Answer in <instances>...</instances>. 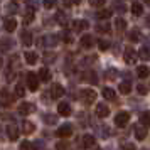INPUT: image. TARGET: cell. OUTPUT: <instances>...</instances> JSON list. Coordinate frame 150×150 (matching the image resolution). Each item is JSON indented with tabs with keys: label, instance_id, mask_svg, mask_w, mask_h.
I'll use <instances>...</instances> for the list:
<instances>
[{
	"label": "cell",
	"instance_id": "obj_42",
	"mask_svg": "<svg viewBox=\"0 0 150 150\" xmlns=\"http://www.w3.org/2000/svg\"><path fill=\"white\" fill-rule=\"evenodd\" d=\"M122 149L123 150H135V145H132V143H122Z\"/></svg>",
	"mask_w": 150,
	"mask_h": 150
},
{
	"label": "cell",
	"instance_id": "obj_47",
	"mask_svg": "<svg viewBox=\"0 0 150 150\" xmlns=\"http://www.w3.org/2000/svg\"><path fill=\"white\" fill-rule=\"evenodd\" d=\"M143 2H145V4H149V5H150V0H143Z\"/></svg>",
	"mask_w": 150,
	"mask_h": 150
},
{
	"label": "cell",
	"instance_id": "obj_38",
	"mask_svg": "<svg viewBox=\"0 0 150 150\" xmlns=\"http://www.w3.org/2000/svg\"><path fill=\"white\" fill-rule=\"evenodd\" d=\"M98 32H110V25L108 24H100L98 25Z\"/></svg>",
	"mask_w": 150,
	"mask_h": 150
},
{
	"label": "cell",
	"instance_id": "obj_31",
	"mask_svg": "<svg viewBox=\"0 0 150 150\" xmlns=\"http://www.w3.org/2000/svg\"><path fill=\"white\" fill-rule=\"evenodd\" d=\"M115 25L118 30H125V27H127V22H125V19H122V17H118L115 21Z\"/></svg>",
	"mask_w": 150,
	"mask_h": 150
},
{
	"label": "cell",
	"instance_id": "obj_3",
	"mask_svg": "<svg viewBox=\"0 0 150 150\" xmlns=\"http://www.w3.org/2000/svg\"><path fill=\"white\" fill-rule=\"evenodd\" d=\"M123 57H125V62H127V64H135V61H137L135 49L132 47V46L125 47V54H123Z\"/></svg>",
	"mask_w": 150,
	"mask_h": 150
},
{
	"label": "cell",
	"instance_id": "obj_7",
	"mask_svg": "<svg viewBox=\"0 0 150 150\" xmlns=\"http://www.w3.org/2000/svg\"><path fill=\"white\" fill-rule=\"evenodd\" d=\"M147 133H149V128H147L145 125H138V127H135V138L137 140H145Z\"/></svg>",
	"mask_w": 150,
	"mask_h": 150
},
{
	"label": "cell",
	"instance_id": "obj_23",
	"mask_svg": "<svg viewBox=\"0 0 150 150\" xmlns=\"http://www.w3.org/2000/svg\"><path fill=\"white\" fill-rule=\"evenodd\" d=\"M73 25H74V30H84V29H88V22L86 21H74L73 22Z\"/></svg>",
	"mask_w": 150,
	"mask_h": 150
},
{
	"label": "cell",
	"instance_id": "obj_28",
	"mask_svg": "<svg viewBox=\"0 0 150 150\" xmlns=\"http://www.w3.org/2000/svg\"><path fill=\"white\" fill-rule=\"evenodd\" d=\"M10 47H12L10 39H0V51H8Z\"/></svg>",
	"mask_w": 150,
	"mask_h": 150
},
{
	"label": "cell",
	"instance_id": "obj_34",
	"mask_svg": "<svg viewBox=\"0 0 150 150\" xmlns=\"http://www.w3.org/2000/svg\"><path fill=\"white\" fill-rule=\"evenodd\" d=\"M128 37H130V41H138V39H140V32H138V30H132V32H130L128 34Z\"/></svg>",
	"mask_w": 150,
	"mask_h": 150
},
{
	"label": "cell",
	"instance_id": "obj_9",
	"mask_svg": "<svg viewBox=\"0 0 150 150\" xmlns=\"http://www.w3.org/2000/svg\"><path fill=\"white\" fill-rule=\"evenodd\" d=\"M7 137L10 138V142H14L19 138V128L15 127V125H8L7 127Z\"/></svg>",
	"mask_w": 150,
	"mask_h": 150
},
{
	"label": "cell",
	"instance_id": "obj_8",
	"mask_svg": "<svg viewBox=\"0 0 150 150\" xmlns=\"http://www.w3.org/2000/svg\"><path fill=\"white\" fill-rule=\"evenodd\" d=\"M62 95H64V88H62L61 84H57V83H56V84H52V86H51V96H52L54 100L61 98Z\"/></svg>",
	"mask_w": 150,
	"mask_h": 150
},
{
	"label": "cell",
	"instance_id": "obj_24",
	"mask_svg": "<svg viewBox=\"0 0 150 150\" xmlns=\"http://www.w3.org/2000/svg\"><path fill=\"white\" fill-rule=\"evenodd\" d=\"M103 96H105V100H110V101H113L116 98V95H115V91L111 88H105L103 89Z\"/></svg>",
	"mask_w": 150,
	"mask_h": 150
},
{
	"label": "cell",
	"instance_id": "obj_16",
	"mask_svg": "<svg viewBox=\"0 0 150 150\" xmlns=\"http://www.w3.org/2000/svg\"><path fill=\"white\" fill-rule=\"evenodd\" d=\"M81 78H83V79H84L86 83H91V84H96V83H98V79H96V74L93 73V71H88V73H84Z\"/></svg>",
	"mask_w": 150,
	"mask_h": 150
},
{
	"label": "cell",
	"instance_id": "obj_2",
	"mask_svg": "<svg viewBox=\"0 0 150 150\" xmlns=\"http://www.w3.org/2000/svg\"><path fill=\"white\" fill-rule=\"evenodd\" d=\"M27 86L30 91H37V88H39V74L27 73Z\"/></svg>",
	"mask_w": 150,
	"mask_h": 150
},
{
	"label": "cell",
	"instance_id": "obj_18",
	"mask_svg": "<svg viewBox=\"0 0 150 150\" xmlns=\"http://www.w3.org/2000/svg\"><path fill=\"white\" fill-rule=\"evenodd\" d=\"M21 39H22V44H24V46H30V44H32V34H30L29 30H24V32H22Z\"/></svg>",
	"mask_w": 150,
	"mask_h": 150
},
{
	"label": "cell",
	"instance_id": "obj_41",
	"mask_svg": "<svg viewBox=\"0 0 150 150\" xmlns=\"http://www.w3.org/2000/svg\"><path fill=\"white\" fill-rule=\"evenodd\" d=\"M62 39H64V42H73V35L69 34V32H62Z\"/></svg>",
	"mask_w": 150,
	"mask_h": 150
},
{
	"label": "cell",
	"instance_id": "obj_27",
	"mask_svg": "<svg viewBox=\"0 0 150 150\" xmlns=\"http://www.w3.org/2000/svg\"><path fill=\"white\" fill-rule=\"evenodd\" d=\"M137 76H138V78H147V76H149V68H147V66H138V68H137Z\"/></svg>",
	"mask_w": 150,
	"mask_h": 150
},
{
	"label": "cell",
	"instance_id": "obj_19",
	"mask_svg": "<svg viewBox=\"0 0 150 150\" xmlns=\"http://www.w3.org/2000/svg\"><path fill=\"white\" fill-rule=\"evenodd\" d=\"M39 79H41V81H44V83L51 81V71H49L47 68H42L41 71H39Z\"/></svg>",
	"mask_w": 150,
	"mask_h": 150
},
{
	"label": "cell",
	"instance_id": "obj_4",
	"mask_svg": "<svg viewBox=\"0 0 150 150\" xmlns=\"http://www.w3.org/2000/svg\"><path fill=\"white\" fill-rule=\"evenodd\" d=\"M128 122H130V113H127V111H122V113H118V115L115 116L116 127H125Z\"/></svg>",
	"mask_w": 150,
	"mask_h": 150
},
{
	"label": "cell",
	"instance_id": "obj_35",
	"mask_svg": "<svg viewBox=\"0 0 150 150\" xmlns=\"http://www.w3.org/2000/svg\"><path fill=\"white\" fill-rule=\"evenodd\" d=\"M89 5L91 7H103L105 5V0H89Z\"/></svg>",
	"mask_w": 150,
	"mask_h": 150
},
{
	"label": "cell",
	"instance_id": "obj_21",
	"mask_svg": "<svg viewBox=\"0 0 150 150\" xmlns=\"http://www.w3.org/2000/svg\"><path fill=\"white\" fill-rule=\"evenodd\" d=\"M118 89H120V93H122V95H128L130 91H132V84H130L128 81H123V83H120Z\"/></svg>",
	"mask_w": 150,
	"mask_h": 150
},
{
	"label": "cell",
	"instance_id": "obj_15",
	"mask_svg": "<svg viewBox=\"0 0 150 150\" xmlns=\"http://www.w3.org/2000/svg\"><path fill=\"white\" fill-rule=\"evenodd\" d=\"M83 147H84V149L95 147V137L93 135H84L83 137Z\"/></svg>",
	"mask_w": 150,
	"mask_h": 150
},
{
	"label": "cell",
	"instance_id": "obj_48",
	"mask_svg": "<svg viewBox=\"0 0 150 150\" xmlns=\"http://www.w3.org/2000/svg\"><path fill=\"white\" fill-rule=\"evenodd\" d=\"M74 2H76V4H78V2H81V0H74Z\"/></svg>",
	"mask_w": 150,
	"mask_h": 150
},
{
	"label": "cell",
	"instance_id": "obj_37",
	"mask_svg": "<svg viewBox=\"0 0 150 150\" xmlns=\"http://www.w3.org/2000/svg\"><path fill=\"white\" fill-rule=\"evenodd\" d=\"M137 91H138L140 95H147V93H149V89H147L145 84H138V86H137Z\"/></svg>",
	"mask_w": 150,
	"mask_h": 150
},
{
	"label": "cell",
	"instance_id": "obj_11",
	"mask_svg": "<svg viewBox=\"0 0 150 150\" xmlns=\"http://www.w3.org/2000/svg\"><path fill=\"white\" fill-rule=\"evenodd\" d=\"M15 27H17V21H15V19H10V17H8V19L4 21V29H5L7 32H14Z\"/></svg>",
	"mask_w": 150,
	"mask_h": 150
},
{
	"label": "cell",
	"instance_id": "obj_22",
	"mask_svg": "<svg viewBox=\"0 0 150 150\" xmlns=\"http://www.w3.org/2000/svg\"><path fill=\"white\" fill-rule=\"evenodd\" d=\"M140 123L145 125L147 128H150V111H143L142 115H140Z\"/></svg>",
	"mask_w": 150,
	"mask_h": 150
},
{
	"label": "cell",
	"instance_id": "obj_39",
	"mask_svg": "<svg viewBox=\"0 0 150 150\" xmlns=\"http://www.w3.org/2000/svg\"><path fill=\"white\" fill-rule=\"evenodd\" d=\"M56 150H68V143L66 142H57L56 143Z\"/></svg>",
	"mask_w": 150,
	"mask_h": 150
},
{
	"label": "cell",
	"instance_id": "obj_5",
	"mask_svg": "<svg viewBox=\"0 0 150 150\" xmlns=\"http://www.w3.org/2000/svg\"><path fill=\"white\" fill-rule=\"evenodd\" d=\"M0 101H2L4 106H10V105L14 103V96L8 95L7 89H2V91H0Z\"/></svg>",
	"mask_w": 150,
	"mask_h": 150
},
{
	"label": "cell",
	"instance_id": "obj_6",
	"mask_svg": "<svg viewBox=\"0 0 150 150\" xmlns=\"http://www.w3.org/2000/svg\"><path fill=\"white\" fill-rule=\"evenodd\" d=\"M73 135V127L71 125H62L57 128V137H61V138H68V137Z\"/></svg>",
	"mask_w": 150,
	"mask_h": 150
},
{
	"label": "cell",
	"instance_id": "obj_20",
	"mask_svg": "<svg viewBox=\"0 0 150 150\" xmlns=\"http://www.w3.org/2000/svg\"><path fill=\"white\" fill-rule=\"evenodd\" d=\"M138 57L143 59V61H149V59H150V49L147 47V46H143V47L138 51Z\"/></svg>",
	"mask_w": 150,
	"mask_h": 150
},
{
	"label": "cell",
	"instance_id": "obj_13",
	"mask_svg": "<svg viewBox=\"0 0 150 150\" xmlns=\"http://www.w3.org/2000/svg\"><path fill=\"white\" fill-rule=\"evenodd\" d=\"M32 111H34V105L32 103H22L21 106H19V113L21 115H29Z\"/></svg>",
	"mask_w": 150,
	"mask_h": 150
},
{
	"label": "cell",
	"instance_id": "obj_40",
	"mask_svg": "<svg viewBox=\"0 0 150 150\" xmlns=\"http://www.w3.org/2000/svg\"><path fill=\"white\" fill-rule=\"evenodd\" d=\"M98 46H100L101 51H106V49L110 47V42L108 41H100V42H98Z\"/></svg>",
	"mask_w": 150,
	"mask_h": 150
},
{
	"label": "cell",
	"instance_id": "obj_1",
	"mask_svg": "<svg viewBox=\"0 0 150 150\" xmlns=\"http://www.w3.org/2000/svg\"><path fill=\"white\" fill-rule=\"evenodd\" d=\"M81 100L84 105H91V103H95L96 100V93H95V89H81Z\"/></svg>",
	"mask_w": 150,
	"mask_h": 150
},
{
	"label": "cell",
	"instance_id": "obj_25",
	"mask_svg": "<svg viewBox=\"0 0 150 150\" xmlns=\"http://www.w3.org/2000/svg\"><path fill=\"white\" fill-rule=\"evenodd\" d=\"M56 21L59 22L61 25H68V15L64 14V12H57L56 14Z\"/></svg>",
	"mask_w": 150,
	"mask_h": 150
},
{
	"label": "cell",
	"instance_id": "obj_43",
	"mask_svg": "<svg viewBox=\"0 0 150 150\" xmlns=\"http://www.w3.org/2000/svg\"><path fill=\"white\" fill-rule=\"evenodd\" d=\"M19 150H30V143H29V142L21 143V147H19Z\"/></svg>",
	"mask_w": 150,
	"mask_h": 150
},
{
	"label": "cell",
	"instance_id": "obj_32",
	"mask_svg": "<svg viewBox=\"0 0 150 150\" xmlns=\"http://www.w3.org/2000/svg\"><path fill=\"white\" fill-rule=\"evenodd\" d=\"M96 17H98V19H110V17H111V10H106V8H105V10H100V12L96 14Z\"/></svg>",
	"mask_w": 150,
	"mask_h": 150
},
{
	"label": "cell",
	"instance_id": "obj_12",
	"mask_svg": "<svg viewBox=\"0 0 150 150\" xmlns=\"http://www.w3.org/2000/svg\"><path fill=\"white\" fill-rule=\"evenodd\" d=\"M57 113L61 116H69L71 115V106H69L68 103H59V106H57Z\"/></svg>",
	"mask_w": 150,
	"mask_h": 150
},
{
	"label": "cell",
	"instance_id": "obj_10",
	"mask_svg": "<svg viewBox=\"0 0 150 150\" xmlns=\"http://www.w3.org/2000/svg\"><path fill=\"white\" fill-rule=\"evenodd\" d=\"M110 113V108L105 105V103H100L98 106H96V115L100 116V118H106Z\"/></svg>",
	"mask_w": 150,
	"mask_h": 150
},
{
	"label": "cell",
	"instance_id": "obj_33",
	"mask_svg": "<svg viewBox=\"0 0 150 150\" xmlns=\"http://www.w3.org/2000/svg\"><path fill=\"white\" fill-rule=\"evenodd\" d=\"M24 95H25V89H24V86H22V84H17V86H15V96L22 98Z\"/></svg>",
	"mask_w": 150,
	"mask_h": 150
},
{
	"label": "cell",
	"instance_id": "obj_30",
	"mask_svg": "<svg viewBox=\"0 0 150 150\" xmlns=\"http://www.w3.org/2000/svg\"><path fill=\"white\" fill-rule=\"evenodd\" d=\"M113 7H115L118 12H122V14L127 12V5H125L123 2H120V0H115V2H113Z\"/></svg>",
	"mask_w": 150,
	"mask_h": 150
},
{
	"label": "cell",
	"instance_id": "obj_46",
	"mask_svg": "<svg viewBox=\"0 0 150 150\" xmlns=\"http://www.w3.org/2000/svg\"><path fill=\"white\" fill-rule=\"evenodd\" d=\"M93 150H103V149H100V147H95V149H93Z\"/></svg>",
	"mask_w": 150,
	"mask_h": 150
},
{
	"label": "cell",
	"instance_id": "obj_29",
	"mask_svg": "<svg viewBox=\"0 0 150 150\" xmlns=\"http://www.w3.org/2000/svg\"><path fill=\"white\" fill-rule=\"evenodd\" d=\"M25 61H27V64H35L37 62V54L35 52H25Z\"/></svg>",
	"mask_w": 150,
	"mask_h": 150
},
{
	"label": "cell",
	"instance_id": "obj_44",
	"mask_svg": "<svg viewBox=\"0 0 150 150\" xmlns=\"http://www.w3.org/2000/svg\"><path fill=\"white\" fill-rule=\"evenodd\" d=\"M46 122L47 123H56V116H46Z\"/></svg>",
	"mask_w": 150,
	"mask_h": 150
},
{
	"label": "cell",
	"instance_id": "obj_36",
	"mask_svg": "<svg viewBox=\"0 0 150 150\" xmlns=\"http://www.w3.org/2000/svg\"><path fill=\"white\" fill-rule=\"evenodd\" d=\"M42 4H44V7L46 8H54L56 7V0H44Z\"/></svg>",
	"mask_w": 150,
	"mask_h": 150
},
{
	"label": "cell",
	"instance_id": "obj_45",
	"mask_svg": "<svg viewBox=\"0 0 150 150\" xmlns=\"http://www.w3.org/2000/svg\"><path fill=\"white\" fill-rule=\"evenodd\" d=\"M2 64H4V61H2V57H0V68H2Z\"/></svg>",
	"mask_w": 150,
	"mask_h": 150
},
{
	"label": "cell",
	"instance_id": "obj_17",
	"mask_svg": "<svg viewBox=\"0 0 150 150\" xmlns=\"http://www.w3.org/2000/svg\"><path fill=\"white\" fill-rule=\"evenodd\" d=\"M132 14L135 15V17H140L143 14V7L140 2H133V5H132Z\"/></svg>",
	"mask_w": 150,
	"mask_h": 150
},
{
	"label": "cell",
	"instance_id": "obj_14",
	"mask_svg": "<svg viewBox=\"0 0 150 150\" xmlns=\"http://www.w3.org/2000/svg\"><path fill=\"white\" fill-rule=\"evenodd\" d=\"M93 44H95V41H93V37H91V35H83L81 37V46L84 49H89V47H93Z\"/></svg>",
	"mask_w": 150,
	"mask_h": 150
},
{
	"label": "cell",
	"instance_id": "obj_26",
	"mask_svg": "<svg viewBox=\"0 0 150 150\" xmlns=\"http://www.w3.org/2000/svg\"><path fill=\"white\" fill-rule=\"evenodd\" d=\"M22 128H24V133H25V135H30V133H32V132L35 130V127H34V123H30V122H24Z\"/></svg>",
	"mask_w": 150,
	"mask_h": 150
}]
</instances>
